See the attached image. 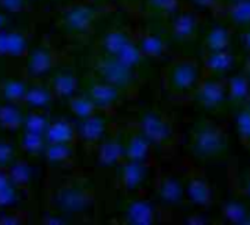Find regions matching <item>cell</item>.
Instances as JSON below:
<instances>
[{
    "mask_svg": "<svg viewBox=\"0 0 250 225\" xmlns=\"http://www.w3.org/2000/svg\"><path fill=\"white\" fill-rule=\"evenodd\" d=\"M185 196L196 206H209L212 202V189L202 176H193L185 187Z\"/></svg>",
    "mask_w": 250,
    "mask_h": 225,
    "instance_id": "obj_17",
    "label": "cell"
},
{
    "mask_svg": "<svg viewBox=\"0 0 250 225\" xmlns=\"http://www.w3.org/2000/svg\"><path fill=\"white\" fill-rule=\"evenodd\" d=\"M250 211L240 201H229L223 205L221 215L231 224H246Z\"/></svg>",
    "mask_w": 250,
    "mask_h": 225,
    "instance_id": "obj_31",
    "label": "cell"
},
{
    "mask_svg": "<svg viewBox=\"0 0 250 225\" xmlns=\"http://www.w3.org/2000/svg\"><path fill=\"white\" fill-rule=\"evenodd\" d=\"M227 98V88L226 82L221 79L207 78L205 81H199L196 85L195 100L204 108H217L220 107L224 100Z\"/></svg>",
    "mask_w": 250,
    "mask_h": 225,
    "instance_id": "obj_8",
    "label": "cell"
},
{
    "mask_svg": "<svg viewBox=\"0 0 250 225\" xmlns=\"http://www.w3.org/2000/svg\"><path fill=\"white\" fill-rule=\"evenodd\" d=\"M125 218L129 224L133 225L152 224L155 221V208L149 201L136 199L127 205Z\"/></svg>",
    "mask_w": 250,
    "mask_h": 225,
    "instance_id": "obj_18",
    "label": "cell"
},
{
    "mask_svg": "<svg viewBox=\"0 0 250 225\" xmlns=\"http://www.w3.org/2000/svg\"><path fill=\"white\" fill-rule=\"evenodd\" d=\"M148 174L146 164L144 163H136V161H129L125 160L120 163V170H119V179L125 190L132 192L141 187V184L145 182Z\"/></svg>",
    "mask_w": 250,
    "mask_h": 225,
    "instance_id": "obj_12",
    "label": "cell"
},
{
    "mask_svg": "<svg viewBox=\"0 0 250 225\" xmlns=\"http://www.w3.org/2000/svg\"><path fill=\"white\" fill-rule=\"evenodd\" d=\"M130 40L129 34L123 29H113L105 32L100 40V48L105 56H116Z\"/></svg>",
    "mask_w": 250,
    "mask_h": 225,
    "instance_id": "obj_24",
    "label": "cell"
},
{
    "mask_svg": "<svg viewBox=\"0 0 250 225\" xmlns=\"http://www.w3.org/2000/svg\"><path fill=\"white\" fill-rule=\"evenodd\" d=\"M245 104H246V108L250 111V95H249V98L246 100V102H245Z\"/></svg>",
    "mask_w": 250,
    "mask_h": 225,
    "instance_id": "obj_49",
    "label": "cell"
},
{
    "mask_svg": "<svg viewBox=\"0 0 250 225\" xmlns=\"http://www.w3.org/2000/svg\"><path fill=\"white\" fill-rule=\"evenodd\" d=\"M19 145H21L22 151L26 152L28 155H40L44 152L47 141H45L44 135L31 133V132L23 130L19 136Z\"/></svg>",
    "mask_w": 250,
    "mask_h": 225,
    "instance_id": "obj_34",
    "label": "cell"
},
{
    "mask_svg": "<svg viewBox=\"0 0 250 225\" xmlns=\"http://www.w3.org/2000/svg\"><path fill=\"white\" fill-rule=\"evenodd\" d=\"M227 97L233 102H246L250 95V81L245 73L233 75L226 81Z\"/></svg>",
    "mask_w": 250,
    "mask_h": 225,
    "instance_id": "obj_25",
    "label": "cell"
},
{
    "mask_svg": "<svg viewBox=\"0 0 250 225\" xmlns=\"http://www.w3.org/2000/svg\"><path fill=\"white\" fill-rule=\"evenodd\" d=\"M7 179L10 180V183L21 189L28 186V183L31 182V167L28 165L26 161L23 160H13L9 165H7Z\"/></svg>",
    "mask_w": 250,
    "mask_h": 225,
    "instance_id": "obj_29",
    "label": "cell"
},
{
    "mask_svg": "<svg viewBox=\"0 0 250 225\" xmlns=\"http://www.w3.org/2000/svg\"><path fill=\"white\" fill-rule=\"evenodd\" d=\"M26 89H28V85L22 79H16V78L4 79L0 83V100L4 102L19 104L22 102Z\"/></svg>",
    "mask_w": 250,
    "mask_h": 225,
    "instance_id": "obj_27",
    "label": "cell"
},
{
    "mask_svg": "<svg viewBox=\"0 0 250 225\" xmlns=\"http://www.w3.org/2000/svg\"><path fill=\"white\" fill-rule=\"evenodd\" d=\"M4 180H7V174H6V173H3V171L0 170V183H3Z\"/></svg>",
    "mask_w": 250,
    "mask_h": 225,
    "instance_id": "obj_48",
    "label": "cell"
},
{
    "mask_svg": "<svg viewBox=\"0 0 250 225\" xmlns=\"http://www.w3.org/2000/svg\"><path fill=\"white\" fill-rule=\"evenodd\" d=\"M18 201V187H15L10 180L0 183V208H10Z\"/></svg>",
    "mask_w": 250,
    "mask_h": 225,
    "instance_id": "obj_38",
    "label": "cell"
},
{
    "mask_svg": "<svg viewBox=\"0 0 250 225\" xmlns=\"http://www.w3.org/2000/svg\"><path fill=\"white\" fill-rule=\"evenodd\" d=\"M53 97L54 95H53V91L50 89V86L32 85V86H28L22 102L29 110H41L42 111L50 107Z\"/></svg>",
    "mask_w": 250,
    "mask_h": 225,
    "instance_id": "obj_22",
    "label": "cell"
},
{
    "mask_svg": "<svg viewBox=\"0 0 250 225\" xmlns=\"http://www.w3.org/2000/svg\"><path fill=\"white\" fill-rule=\"evenodd\" d=\"M229 139L226 132L212 123H205L199 126L192 135V151L196 157L202 160H211L221 155L227 148Z\"/></svg>",
    "mask_w": 250,
    "mask_h": 225,
    "instance_id": "obj_1",
    "label": "cell"
},
{
    "mask_svg": "<svg viewBox=\"0 0 250 225\" xmlns=\"http://www.w3.org/2000/svg\"><path fill=\"white\" fill-rule=\"evenodd\" d=\"M198 10H214L220 4V0H188Z\"/></svg>",
    "mask_w": 250,
    "mask_h": 225,
    "instance_id": "obj_42",
    "label": "cell"
},
{
    "mask_svg": "<svg viewBox=\"0 0 250 225\" xmlns=\"http://www.w3.org/2000/svg\"><path fill=\"white\" fill-rule=\"evenodd\" d=\"M139 133L146 138L152 146L168 142L173 133L170 122L157 111H145L139 117Z\"/></svg>",
    "mask_w": 250,
    "mask_h": 225,
    "instance_id": "obj_5",
    "label": "cell"
},
{
    "mask_svg": "<svg viewBox=\"0 0 250 225\" xmlns=\"http://www.w3.org/2000/svg\"><path fill=\"white\" fill-rule=\"evenodd\" d=\"M53 53L47 45H38L26 54V73L32 79H40L50 73L53 67Z\"/></svg>",
    "mask_w": 250,
    "mask_h": 225,
    "instance_id": "obj_10",
    "label": "cell"
},
{
    "mask_svg": "<svg viewBox=\"0 0 250 225\" xmlns=\"http://www.w3.org/2000/svg\"><path fill=\"white\" fill-rule=\"evenodd\" d=\"M88 1H97V0H88Z\"/></svg>",
    "mask_w": 250,
    "mask_h": 225,
    "instance_id": "obj_51",
    "label": "cell"
},
{
    "mask_svg": "<svg viewBox=\"0 0 250 225\" xmlns=\"http://www.w3.org/2000/svg\"><path fill=\"white\" fill-rule=\"evenodd\" d=\"M44 138L47 143H72L76 139L75 124L64 119L50 120Z\"/></svg>",
    "mask_w": 250,
    "mask_h": 225,
    "instance_id": "obj_19",
    "label": "cell"
},
{
    "mask_svg": "<svg viewBox=\"0 0 250 225\" xmlns=\"http://www.w3.org/2000/svg\"><path fill=\"white\" fill-rule=\"evenodd\" d=\"M240 42H242L243 48L250 53V28H248V29L242 34V37H240Z\"/></svg>",
    "mask_w": 250,
    "mask_h": 225,
    "instance_id": "obj_43",
    "label": "cell"
},
{
    "mask_svg": "<svg viewBox=\"0 0 250 225\" xmlns=\"http://www.w3.org/2000/svg\"><path fill=\"white\" fill-rule=\"evenodd\" d=\"M15 160V148L10 142L0 141V168L7 167Z\"/></svg>",
    "mask_w": 250,
    "mask_h": 225,
    "instance_id": "obj_41",
    "label": "cell"
},
{
    "mask_svg": "<svg viewBox=\"0 0 250 225\" xmlns=\"http://www.w3.org/2000/svg\"><path fill=\"white\" fill-rule=\"evenodd\" d=\"M123 152H125V160L146 164L148 160L151 158L152 143L138 132L130 135L126 139V142H123Z\"/></svg>",
    "mask_w": 250,
    "mask_h": 225,
    "instance_id": "obj_16",
    "label": "cell"
},
{
    "mask_svg": "<svg viewBox=\"0 0 250 225\" xmlns=\"http://www.w3.org/2000/svg\"><path fill=\"white\" fill-rule=\"evenodd\" d=\"M231 45V31L227 25H214L209 28L204 38V47L207 51H224Z\"/></svg>",
    "mask_w": 250,
    "mask_h": 225,
    "instance_id": "obj_21",
    "label": "cell"
},
{
    "mask_svg": "<svg viewBox=\"0 0 250 225\" xmlns=\"http://www.w3.org/2000/svg\"><path fill=\"white\" fill-rule=\"evenodd\" d=\"M54 202L62 215H76L86 211L89 206V196L83 187L78 184H69L59 189Z\"/></svg>",
    "mask_w": 250,
    "mask_h": 225,
    "instance_id": "obj_6",
    "label": "cell"
},
{
    "mask_svg": "<svg viewBox=\"0 0 250 225\" xmlns=\"http://www.w3.org/2000/svg\"><path fill=\"white\" fill-rule=\"evenodd\" d=\"M48 123H50V119L47 114H44L41 110H32L31 113L25 114L22 129L26 132H31V133L44 135Z\"/></svg>",
    "mask_w": 250,
    "mask_h": 225,
    "instance_id": "obj_35",
    "label": "cell"
},
{
    "mask_svg": "<svg viewBox=\"0 0 250 225\" xmlns=\"http://www.w3.org/2000/svg\"><path fill=\"white\" fill-rule=\"evenodd\" d=\"M6 25H7V15L0 10V31L6 29Z\"/></svg>",
    "mask_w": 250,
    "mask_h": 225,
    "instance_id": "obj_45",
    "label": "cell"
},
{
    "mask_svg": "<svg viewBox=\"0 0 250 225\" xmlns=\"http://www.w3.org/2000/svg\"><path fill=\"white\" fill-rule=\"evenodd\" d=\"M146 6L152 13L157 15H176L180 10L179 0H146Z\"/></svg>",
    "mask_w": 250,
    "mask_h": 225,
    "instance_id": "obj_37",
    "label": "cell"
},
{
    "mask_svg": "<svg viewBox=\"0 0 250 225\" xmlns=\"http://www.w3.org/2000/svg\"><path fill=\"white\" fill-rule=\"evenodd\" d=\"M226 18L239 28H250V0H237L226 7Z\"/></svg>",
    "mask_w": 250,
    "mask_h": 225,
    "instance_id": "obj_26",
    "label": "cell"
},
{
    "mask_svg": "<svg viewBox=\"0 0 250 225\" xmlns=\"http://www.w3.org/2000/svg\"><path fill=\"white\" fill-rule=\"evenodd\" d=\"M83 94L92 101L97 110H108L120 101L122 91L101 79H95L86 82Z\"/></svg>",
    "mask_w": 250,
    "mask_h": 225,
    "instance_id": "obj_7",
    "label": "cell"
},
{
    "mask_svg": "<svg viewBox=\"0 0 250 225\" xmlns=\"http://www.w3.org/2000/svg\"><path fill=\"white\" fill-rule=\"evenodd\" d=\"M6 38H7V31L1 29L0 31V56H6Z\"/></svg>",
    "mask_w": 250,
    "mask_h": 225,
    "instance_id": "obj_44",
    "label": "cell"
},
{
    "mask_svg": "<svg viewBox=\"0 0 250 225\" xmlns=\"http://www.w3.org/2000/svg\"><path fill=\"white\" fill-rule=\"evenodd\" d=\"M201 81V67L192 59H182L176 61L167 75V83L174 92H188Z\"/></svg>",
    "mask_w": 250,
    "mask_h": 225,
    "instance_id": "obj_3",
    "label": "cell"
},
{
    "mask_svg": "<svg viewBox=\"0 0 250 225\" xmlns=\"http://www.w3.org/2000/svg\"><path fill=\"white\" fill-rule=\"evenodd\" d=\"M97 160H98V164L105 168L120 165V163L125 160L123 142L117 139H105L100 145Z\"/></svg>",
    "mask_w": 250,
    "mask_h": 225,
    "instance_id": "obj_20",
    "label": "cell"
},
{
    "mask_svg": "<svg viewBox=\"0 0 250 225\" xmlns=\"http://www.w3.org/2000/svg\"><path fill=\"white\" fill-rule=\"evenodd\" d=\"M199 26H201V16L195 10H185V12L179 10L171 22L170 34L176 41L185 42L196 37Z\"/></svg>",
    "mask_w": 250,
    "mask_h": 225,
    "instance_id": "obj_9",
    "label": "cell"
},
{
    "mask_svg": "<svg viewBox=\"0 0 250 225\" xmlns=\"http://www.w3.org/2000/svg\"><path fill=\"white\" fill-rule=\"evenodd\" d=\"M113 57H117L122 63H125L126 66L135 69V67L139 66V63H141V60H142L144 56H142V53H141L138 44H135L133 41H129V42H127L116 56H113Z\"/></svg>",
    "mask_w": 250,
    "mask_h": 225,
    "instance_id": "obj_36",
    "label": "cell"
},
{
    "mask_svg": "<svg viewBox=\"0 0 250 225\" xmlns=\"http://www.w3.org/2000/svg\"><path fill=\"white\" fill-rule=\"evenodd\" d=\"M29 51L28 37L21 31H7L6 38V56L9 57H23Z\"/></svg>",
    "mask_w": 250,
    "mask_h": 225,
    "instance_id": "obj_30",
    "label": "cell"
},
{
    "mask_svg": "<svg viewBox=\"0 0 250 225\" xmlns=\"http://www.w3.org/2000/svg\"><path fill=\"white\" fill-rule=\"evenodd\" d=\"M67 105L76 119H85L88 116H92L97 111L92 101L83 92L82 94H73L67 100Z\"/></svg>",
    "mask_w": 250,
    "mask_h": 225,
    "instance_id": "obj_33",
    "label": "cell"
},
{
    "mask_svg": "<svg viewBox=\"0 0 250 225\" xmlns=\"http://www.w3.org/2000/svg\"><path fill=\"white\" fill-rule=\"evenodd\" d=\"M25 114L15 102H0V127L4 130H19L22 129Z\"/></svg>",
    "mask_w": 250,
    "mask_h": 225,
    "instance_id": "obj_23",
    "label": "cell"
},
{
    "mask_svg": "<svg viewBox=\"0 0 250 225\" xmlns=\"http://www.w3.org/2000/svg\"><path fill=\"white\" fill-rule=\"evenodd\" d=\"M42 155L50 164L57 165L73 157V146L72 143H47Z\"/></svg>",
    "mask_w": 250,
    "mask_h": 225,
    "instance_id": "obj_32",
    "label": "cell"
},
{
    "mask_svg": "<svg viewBox=\"0 0 250 225\" xmlns=\"http://www.w3.org/2000/svg\"><path fill=\"white\" fill-rule=\"evenodd\" d=\"M157 193H158V199L163 205L176 206V205L182 204V201L185 199L183 182L179 177L168 174V176L161 179Z\"/></svg>",
    "mask_w": 250,
    "mask_h": 225,
    "instance_id": "obj_14",
    "label": "cell"
},
{
    "mask_svg": "<svg viewBox=\"0 0 250 225\" xmlns=\"http://www.w3.org/2000/svg\"><path fill=\"white\" fill-rule=\"evenodd\" d=\"M94 70L98 79L119 88L120 91L133 85L135 73L133 69L122 63L117 57L101 54L94 63Z\"/></svg>",
    "mask_w": 250,
    "mask_h": 225,
    "instance_id": "obj_2",
    "label": "cell"
},
{
    "mask_svg": "<svg viewBox=\"0 0 250 225\" xmlns=\"http://www.w3.org/2000/svg\"><path fill=\"white\" fill-rule=\"evenodd\" d=\"M243 193H245V196L250 201V179L246 182V184H245V187H243Z\"/></svg>",
    "mask_w": 250,
    "mask_h": 225,
    "instance_id": "obj_47",
    "label": "cell"
},
{
    "mask_svg": "<svg viewBox=\"0 0 250 225\" xmlns=\"http://www.w3.org/2000/svg\"><path fill=\"white\" fill-rule=\"evenodd\" d=\"M48 86L53 91L54 97L69 100L73 94H76V89H78V78L75 75V70L70 67L59 69L51 76Z\"/></svg>",
    "mask_w": 250,
    "mask_h": 225,
    "instance_id": "obj_13",
    "label": "cell"
},
{
    "mask_svg": "<svg viewBox=\"0 0 250 225\" xmlns=\"http://www.w3.org/2000/svg\"><path fill=\"white\" fill-rule=\"evenodd\" d=\"M107 130V122L103 116L94 113L85 119H78L75 124L76 138H81L86 143H97L100 142Z\"/></svg>",
    "mask_w": 250,
    "mask_h": 225,
    "instance_id": "obj_11",
    "label": "cell"
},
{
    "mask_svg": "<svg viewBox=\"0 0 250 225\" xmlns=\"http://www.w3.org/2000/svg\"><path fill=\"white\" fill-rule=\"evenodd\" d=\"M138 47L142 53L144 57H161L166 53V42L161 35L154 34V32H146L141 35L138 41Z\"/></svg>",
    "mask_w": 250,
    "mask_h": 225,
    "instance_id": "obj_28",
    "label": "cell"
},
{
    "mask_svg": "<svg viewBox=\"0 0 250 225\" xmlns=\"http://www.w3.org/2000/svg\"><path fill=\"white\" fill-rule=\"evenodd\" d=\"M243 73L246 75V78L250 81V54L245 60V67H243Z\"/></svg>",
    "mask_w": 250,
    "mask_h": 225,
    "instance_id": "obj_46",
    "label": "cell"
},
{
    "mask_svg": "<svg viewBox=\"0 0 250 225\" xmlns=\"http://www.w3.org/2000/svg\"><path fill=\"white\" fill-rule=\"evenodd\" d=\"M29 0H0V10L4 13H21L26 10Z\"/></svg>",
    "mask_w": 250,
    "mask_h": 225,
    "instance_id": "obj_40",
    "label": "cell"
},
{
    "mask_svg": "<svg viewBox=\"0 0 250 225\" xmlns=\"http://www.w3.org/2000/svg\"><path fill=\"white\" fill-rule=\"evenodd\" d=\"M98 18V10L91 4H75L66 9L60 18V26L67 34H86Z\"/></svg>",
    "mask_w": 250,
    "mask_h": 225,
    "instance_id": "obj_4",
    "label": "cell"
},
{
    "mask_svg": "<svg viewBox=\"0 0 250 225\" xmlns=\"http://www.w3.org/2000/svg\"><path fill=\"white\" fill-rule=\"evenodd\" d=\"M204 70H207L212 76L226 75L233 70L236 64V57L230 50L224 51H207L202 60Z\"/></svg>",
    "mask_w": 250,
    "mask_h": 225,
    "instance_id": "obj_15",
    "label": "cell"
},
{
    "mask_svg": "<svg viewBox=\"0 0 250 225\" xmlns=\"http://www.w3.org/2000/svg\"><path fill=\"white\" fill-rule=\"evenodd\" d=\"M234 123H236V127L239 130V133L246 139H250V111L248 108L242 110L237 113L236 119H234Z\"/></svg>",
    "mask_w": 250,
    "mask_h": 225,
    "instance_id": "obj_39",
    "label": "cell"
},
{
    "mask_svg": "<svg viewBox=\"0 0 250 225\" xmlns=\"http://www.w3.org/2000/svg\"><path fill=\"white\" fill-rule=\"evenodd\" d=\"M223 1H226V3L229 4V3H234V1H237V0H223Z\"/></svg>",
    "mask_w": 250,
    "mask_h": 225,
    "instance_id": "obj_50",
    "label": "cell"
}]
</instances>
